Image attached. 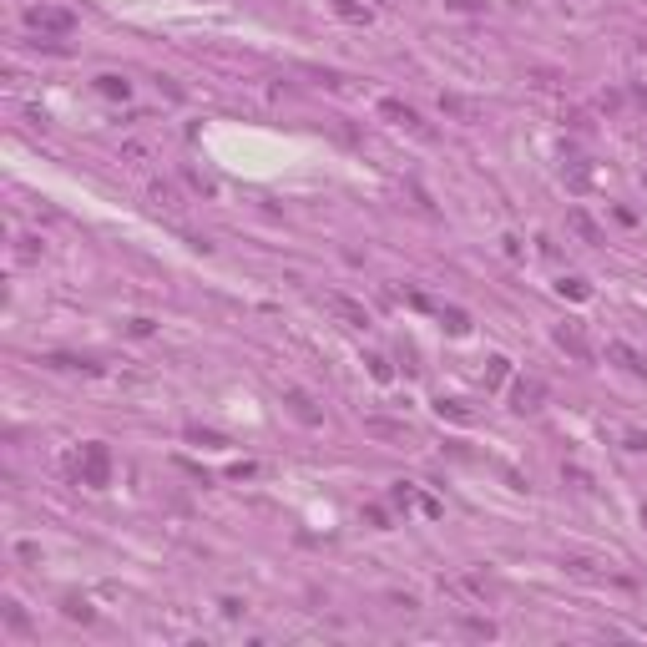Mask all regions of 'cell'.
I'll list each match as a JSON object with an SVG mask.
<instances>
[{
	"instance_id": "cell-21",
	"label": "cell",
	"mask_w": 647,
	"mask_h": 647,
	"mask_svg": "<svg viewBox=\"0 0 647 647\" xmlns=\"http://www.w3.org/2000/svg\"><path fill=\"white\" fill-rule=\"evenodd\" d=\"M6 627H11V632H26V627H31V622H26V612H21L16 602H6Z\"/></svg>"
},
{
	"instance_id": "cell-30",
	"label": "cell",
	"mask_w": 647,
	"mask_h": 647,
	"mask_svg": "<svg viewBox=\"0 0 647 647\" xmlns=\"http://www.w3.org/2000/svg\"><path fill=\"white\" fill-rule=\"evenodd\" d=\"M445 6H450V11H481L486 0H445Z\"/></svg>"
},
{
	"instance_id": "cell-29",
	"label": "cell",
	"mask_w": 647,
	"mask_h": 647,
	"mask_svg": "<svg viewBox=\"0 0 647 647\" xmlns=\"http://www.w3.org/2000/svg\"><path fill=\"white\" fill-rule=\"evenodd\" d=\"M627 450H637V455H647V435H642V430H632V435H627Z\"/></svg>"
},
{
	"instance_id": "cell-16",
	"label": "cell",
	"mask_w": 647,
	"mask_h": 647,
	"mask_svg": "<svg viewBox=\"0 0 647 647\" xmlns=\"http://www.w3.org/2000/svg\"><path fill=\"white\" fill-rule=\"evenodd\" d=\"M440 319H445L450 334H470V314L465 309H440Z\"/></svg>"
},
{
	"instance_id": "cell-11",
	"label": "cell",
	"mask_w": 647,
	"mask_h": 647,
	"mask_svg": "<svg viewBox=\"0 0 647 647\" xmlns=\"http://www.w3.org/2000/svg\"><path fill=\"white\" fill-rule=\"evenodd\" d=\"M440 111L445 116H460V122H476V116H481V106L465 101V96H440Z\"/></svg>"
},
{
	"instance_id": "cell-5",
	"label": "cell",
	"mask_w": 647,
	"mask_h": 647,
	"mask_svg": "<svg viewBox=\"0 0 647 647\" xmlns=\"http://www.w3.org/2000/svg\"><path fill=\"white\" fill-rule=\"evenodd\" d=\"M329 309H334L344 324H355V329H365V324H370V309H365V304H355V299H344V293H329Z\"/></svg>"
},
{
	"instance_id": "cell-2",
	"label": "cell",
	"mask_w": 647,
	"mask_h": 647,
	"mask_svg": "<svg viewBox=\"0 0 647 647\" xmlns=\"http://www.w3.org/2000/svg\"><path fill=\"white\" fill-rule=\"evenodd\" d=\"M556 344L566 349V355L576 360V365H592V344H586V334H581V324H556Z\"/></svg>"
},
{
	"instance_id": "cell-17",
	"label": "cell",
	"mask_w": 647,
	"mask_h": 647,
	"mask_svg": "<svg viewBox=\"0 0 647 647\" xmlns=\"http://www.w3.org/2000/svg\"><path fill=\"white\" fill-rule=\"evenodd\" d=\"M188 440H193V445H208V450L228 445V435H218V430H203V425H193V430H188Z\"/></svg>"
},
{
	"instance_id": "cell-20",
	"label": "cell",
	"mask_w": 647,
	"mask_h": 647,
	"mask_svg": "<svg viewBox=\"0 0 647 647\" xmlns=\"http://www.w3.org/2000/svg\"><path fill=\"white\" fill-rule=\"evenodd\" d=\"M61 612H66L71 622H91V607H86L81 597H66V602H61Z\"/></svg>"
},
{
	"instance_id": "cell-12",
	"label": "cell",
	"mask_w": 647,
	"mask_h": 647,
	"mask_svg": "<svg viewBox=\"0 0 647 647\" xmlns=\"http://www.w3.org/2000/svg\"><path fill=\"white\" fill-rule=\"evenodd\" d=\"M435 415L440 420H455V425H470V409L460 399H435Z\"/></svg>"
},
{
	"instance_id": "cell-22",
	"label": "cell",
	"mask_w": 647,
	"mask_h": 647,
	"mask_svg": "<svg viewBox=\"0 0 647 647\" xmlns=\"http://www.w3.org/2000/svg\"><path fill=\"white\" fill-rule=\"evenodd\" d=\"M556 288H561V293H566V299H586V293H592V288H586V283H581V278H561V283H556Z\"/></svg>"
},
{
	"instance_id": "cell-19",
	"label": "cell",
	"mask_w": 647,
	"mask_h": 647,
	"mask_svg": "<svg viewBox=\"0 0 647 647\" xmlns=\"http://www.w3.org/2000/svg\"><path fill=\"white\" fill-rule=\"evenodd\" d=\"M360 521H365V526H375V531H389V516H384V506H365V511H360Z\"/></svg>"
},
{
	"instance_id": "cell-14",
	"label": "cell",
	"mask_w": 647,
	"mask_h": 647,
	"mask_svg": "<svg viewBox=\"0 0 647 647\" xmlns=\"http://www.w3.org/2000/svg\"><path fill=\"white\" fill-rule=\"evenodd\" d=\"M152 203H157V208H167V213H178V208H183L178 188H167V183H157V188H152Z\"/></svg>"
},
{
	"instance_id": "cell-28",
	"label": "cell",
	"mask_w": 647,
	"mask_h": 647,
	"mask_svg": "<svg viewBox=\"0 0 647 647\" xmlns=\"http://www.w3.org/2000/svg\"><path fill=\"white\" fill-rule=\"evenodd\" d=\"M36 253H41V238H21V258H26V263H31V258H36Z\"/></svg>"
},
{
	"instance_id": "cell-31",
	"label": "cell",
	"mask_w": 647,
	"mask_h": 647,
	"mask_svg": "<svg viewBox=\"0 0 647 647\" xmlns=\"http://www.w3.org/2000/svg\"><path fill=\"white\" fill-rule=\"evenodd\" d=\"M632 101H637V106H642V111H647V91H642V86H637V91H632Z\"/></svg>"
},
{
	"instance_id": "cell-1",
	"label": "cell",
	"mask_w": 647,
	"mask_h": 647,
	"mask_svg": "<svg viewBox=\"0 0 647 647\" xmlns=\"http://www.w3.org/2000/svg\"><path fill=\"white\" fill-rule=\"evenodd\" d=\"M106 481H111V455H106V445H101V440H91V445L81 450V486L101 491Z\"/></svg>"
},
{
	"instance_id": "cell-13",
	"label": "cell",
	"mask_w": 647,
	"mask_h": 647,
	"mask_svg": "<svg viewBox=\"0 0 647 647\" xmlns=\"http://www.w3.org/2000/svg\"><path fill=\"white\" fill-rule=\"evenodd\" d=\"M566 223H571V233H576V238H586V243H602V233H597V223H592V218H586V213H571Z\"/></svg>"
},
{
	"instance_id": "cell-27",
	"label": "cell",
	"mask_w": 647,
	"mask_h": 647,
	"mask_svg": "<svg viewBox=\"0 0 647 647\" xmlns=\"http://www.w3.org/2000/svg\"><path fill=\"white\" fill-rule=\"evenodd\" d=\"M16 556H21V561H41V546H36V541H21Z\"/></svg>"
},
{
	"instance_id": "cell-6",
	"label": "cell",
	"mask_w": 647,
	"mask_h": 647,
	"mask_svg": "<svg viewBox=\"0 0 647 647\" xmlns=\"http://www.w3.org/2000/svg\"><path fill=\"white\" fill-rule=\"evenodd\" d=\"M31 26H36V31H56V36H66V31L76 26V16H66V11H46V6H41V11H31Z\"/></svg>"
},
{
	"instance_id": "cell-25",
	"label": "cell",
	"mask_w": 647,
	"mask_h": 647,
	"mask_svg": "<svg viewBox=\"0 0 647 647\" xmlns=\"http://www.w3.org/2000/svg\"><path fill=\"white\" fill-rule=\"evenodd\" d=\"M370 370H375V379H394V370H389V360H379V355H370Z\"/></svg>"
},
{
	"instance_id": "cell-18",
	"label": "cell",
	"mask_w": 647,
	"mask_h": 647,
	"mask_svg": "<svg viewBox=\"0 0 647 647\" xmlns=\"http://www.w3.org/2000/svg\"><path fill=\"white\" fill-rule=\"evenodd\" d=\"M506 370H511V360H506V355H491V360H486V384H501Z\"/></svg>"
},
{
	"instance_id": "cell-15",
	"label": "cell",
	"mask_w": 647,
	"mask_h": 647,
	"mask_svg": "<svg viewBox=\"0 0 647 647\" xmlns=\"http://www.w3.org/2000/svg\"><path fill=\"white\" fill-rule=\"evenodd\" d=\"M41 365H51V370H96L91 360H76V355H46Z\"/></svg>"
},
{
	"instance_id": "cell-8",
	"label": "cell",
	"mask_w": 647,
	"mask_h": 647,
	"mask_svg": "<svg viewBox=\"0 0 647 647\" xmlns=\"http://www.w3.org/2000/svg\"><path fill=\"white\" fill-rule=\"evenodd\" d=\"M607 360H617V365L627 370V375H647V365H642V355H637V349H627V344H617V339L607 344Z\"/></svg>"
},
{
	"instance_id": "cell-23",
	"label": "cell",
	"mask_w": 647,
	"mask_h": 647,
	"mask_svg": "<svg viewBox=\"0 0 647 647\" xmlns=\"http://www.w3.org/2000/svg\"><path fill=\"white\" fill-rule=\"evenodd\" d=\"M334 11H339L344 21H365V11L355 6V0H334Z\"/></svg>"
},
{
	"instance_id": "cell-24",
	"label": "cell",
	"mask_w": 647,
	"mask_h": 647,
	"mask_svg": "<svg viewBox=\"0 0 647 647\" xmlns=\"http://www.w3.org/2000/svg\"><path fill=\"white\" fill-rule=\"evenodd\" d=\"M465 632H476V637H496V627L481 622V617H465Z\"/></svg>"
},
{
	"instance_id": "cell-9",
	"label": "cell",
	"mask_w": 647,
	"mask_h": 647,
	"mask_svg": "<svg viewBox=\"0 0 647 647\" xmlns=\"http://www.w3.org/2000/svg\"><path fill=\"white\" fill-rule=\"evenodd\" d=\"M96 91L111 96V101H127V96H132V81H127V76H116V71H106V76H96Z\"/></svg>"
},
{
	"instance_id": "cell-26",
	"label": "cell",
	"mask_w": 647,
	"mask_h": 647,
	"mask_svg": "<svg viewBox=\"0 0 647 647\" xmlns=\"http://www.w3.org/2000/svg\"><path fill=\"white\" fill-rule=\"evenodd\" d=\"M152 329H157V324H152V319H132V324H127V334H137V339H147V334H152Z\"/></svg>"
},
{
	"instance_id": "cell-4",
	"label": "cell",
	"mask_w": 647,
	"mask_h": 647,
	"mask_svg": "<svg viewBox=\"0 0 647 647\" xmlns=\"http://www.w3.org/2000/svg\"><path fill=\"white\" fill-rule=\"evenodd\" d=\"M541 399H546V384H541V379H521V384H516V394H511V409L531 415V409H541Z\"/></svg>"
},
{
	"instance_id": "cell-3",
	"label": "cell",
	"mask_w": 647,
	"mask_h": 647,
	"mask_svg": "<svg viewBox=\"0 0 647 647\" xmlns=\"http://www.w3.org/2000/svg\"><path fill=\"white\" fill-rule=\"evenodd\" d=\"M379 116H389V122H399V127H409V132H420V137H430V127L420 122V111L415 106H404V101H379Z\"/></svg>"
},
{
	"instance_id": "cell-10",
	"label": "cell",
	"mask_w": 647,
	"mask_h": 647,
	"mask_svg": "<svg viewBox=\"0 0 647 647\" xmlns=\"http://www.w3.org/2000/svg\"><path fill=\"white\" fill-rule=\"evenodd\" d=\"M283 399H288V404H293V415H299V420H304V425H319V420H324V415H319V409H314V399H309V394H304V389H288V394H283Z\"/></svg>"
},
{
	"instance_id": "cell-7",
	"label": "cell",
	"mask_w": 647,
	"mask_h": 647,
	"mask_svg": "<svg viewBox=\"0 0 647 647\" xmlns=\"http://www.w3.org/2000/svg\"><path fill=\"white\" fill-rule=\"evenodd\" d=\"M365 435H375V440H409V425H404V420H379V415H370V420H365Z\"/></svg>"
}]
</instances>
